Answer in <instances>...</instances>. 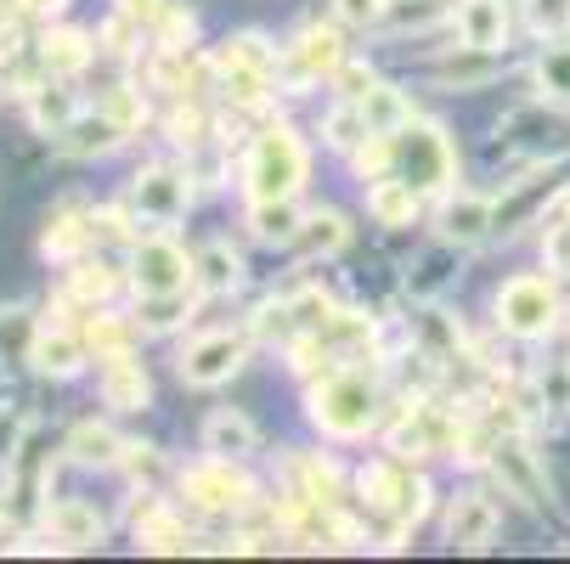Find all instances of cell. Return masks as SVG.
<instances>
[{
  "mask_svg": "<svg viewBox=\"0 0 570 564\" xmlns=\"http://www.w3.org/2000/svg\"><path fill=\"white\" fill-rule=\"evenodd\" d=\"M311 418L322 435H334V441H362L379 418V389L367 373L356 367H328L322 373V384L311 389Z\"/></svg>",
  "mask_w": 570,
  "mask_h": 564,
  "instance_id": "cell-1",
  "label": "cell"
},
{
  "mask_svg": "<svg viewBox=\"0 0 570 564\" xmlns=\"http://www.w3.org/2000/svg\"><path fill=\"white\" fill-rule=\"evenodd\" d=\"M390 176H401L419 192H452V176H458L452 141L435 125L406 119L401 130H390Z\"/></svg>",
  "mask_w": 570,
  "mask_h": 564,
  "instance_id": "cell-2",
  "label": "cell"
},
{
  "mask_svg": "<svg viewBox=\"0 0 570 564\" xmlns=\"http://www.w3.org/2000/svg\"><path fill=\"white\" fill-rule=\"evenodd\" d=\"M305 141L288 125H266L249 147V165H243V181H249V198H294L305 187Z\"/></svg>",
  "mask_w": 570,
  "mask_h": 564,
  "instance_id": "cell-3",
  "label": "cell"
},
{
  "mask_svg": "<svg viewBox=\"0 0 570 564\" xmlns=\"http://www.w3.org/2000/svg\"><path fill=\"white\" fill-rule=\"evenodd\" d=\"M362 497H367V508L390 514L395 531H406V525H419L424 508H430V479L413 474L406 463H367L362 468Z\"/></svg>",
  "mask_w": 570,
  "mask_h": 564,
  "instance_id": "cell-4",
  "label": "cell"
},
{
  "mask_svg": "<svg viewBox=\"0 0 570 564\" xmlns=\"http://www.w3.org/2000/svg\"><path fill=\"white\" fill-rule=\"evenodd\" d=\"M130 283L141 299H176L193 283V260L170 237H136L130 244Z\"/></svg>",
  "mask_w": 570,
  "mask_h": 564,
  "instance_id": "cell-5",
  "label": "cell"
},
{
  "mask_svg": "<svg viewBox=\"0 0 570 564\" xmlns=\"http://www.w3.org/2000/svg\"><path fill=\"white\" fill-rule=\"evenodd\" d=\"M498 321L514 339H548L559 328V294L548 277H514L498 294Z\"/></svg>",
  "mask_w": 570,
  "mask_h": 564,
  "instance_id": "cell-6",
  "label": "cell"
},
{
  "mask_svg": "<svg viewBox=\"0 0 570 564\" xmlns=\"http://www.w3.org/2000/svg\"><path fill=\"white\" fill-rule=\"evenodd\" d=\"M181 497H187V508H198V514H237V508L255 503V486L237 474L232 457H204V463H193V468L181 474Z\"/></svg>",
  "mask_w": 570,
  "mask_h": 564,
  "instance_id": "cell-7",
  "label": "cell"
},
{
  "mask_svg": "<svg viewBox=\"0 0 570 564\" xmlns=\"http://www.w3.org/2000/svg\"><path fill=\"white\" fill-rule=\"evenodd\" d=\"M498 136L509 147H525L537 165H553V158L570 152V113L564 108H548V102H531V108H514L498 125Z\"/></svg>",
  "mask_w": 570,
  "mask_h": 564,
  "instance_id": "cell-8",
  "label": "cell"
},
{
  "mask_svg": "<svg viewBox=\"0 0 570 564\" xmlns=\"http://www.w3.org/2000/svg\"><path fill=\"white\" fill-rule=\"evenodd\" d=\"M485 463L498 468V479H503V486H509V497H520V503H531V508L553 503V486H548V468L537 463V452H531V441H525L520 429L498 435V441H492V452H485Z\"/></svg>",
  "mask_w": 570,
  "mask_h": 564,
  "instance_id": "cell-9",
  "label": "cell"
},
{
  "mask_svg": "<svg viewBox=\"0 0 570 564\" xmlns=\"http://www.w3.org/2000/svg\"><path fill=\"white\" fill-rule=\"evenodd\" d=\"M243 362H249V334H204V339L187 345L181 378L193 389H220L226 378H237Z\"/></svg>",
  "mask_w": 570,
  "mask_h": 564,
  "instance_id": "cell-10",
  "label": "cell"
},
{
  "mask_svg": "<svg viewBox=\"0 0 570 564\" xmlns=\"http://www.w3.org/2000/svg\"><path fill=\"white\" fill-rule=\"evenodd\" d=\"M187 176L181 170H170V165H153V170H141L136 176V187H130V204H136V215H147V220H181L187 215Z\"/></svg>",
  "mask_w": 570,
  "mask_h": 564,
  "instance_id": "cell-11",
  "label": "cell"
},
{
  "mask_svg": "<svg viewBox=\"0 0 570 564\" xmlns=\"http://www.w3.org/2000/svg\"><path fill=\"white\" fill-rule=\"evenodd\" d=\"M458 441H463V429H458L446 413H435V407H406V418H401L395 435H390V446H395L401 457L446 452V446H458Z\"/></svg>",
  "mask_w": 570,
  "mask_h": 564,
  "instance_id": "cell-12",
  "label": "cell"
},
{
  "mask_svg": "<svg viewBox=\"0 0 570 564\" xmlns=\"http://www.w3.org/2000/svg\"><path fill=\"white\" fill-rule=\"evenodd\" d=\"M345 62V40L340 29H305L288 46V79L294 86H316V79H334V68Z\"/></svg>",
  "mask_w": 570,
  "mask_h": 564,
  "instance_id": "cell-13",
  "label": "cell"
},
{
  "mask_svg": "<svg viewBox=\"0 0 570 564\" xmlns=\"http://www.w3.org/2000/svg\"><path fill=\"white\" fill-rule=\"evenodd\" d=\"M29 362L46 378H68V373H79V362H86V334L62 328V321H40L35 339H29Z\"/></svg>",
  "mask_w": 570,
  "mask_h": 564,
  "instance_id": "cell-14",
  "label": "cell"
},
{
  "mask_svg": "<svg viewBox=\"0 0 570 564\" xmlns=\"http://www.w3.org/2000/svg\"><path fill=\"white\" fill-rule=\"evenodd\" d=\"M498 231V204L480 192H446L441 204V237L446 244H480V237Z\"/></svg>",
  "mask_w": 570,
  "mask_h": 564,
  "instance_id": "cell-15",
  "label": "cell"
},
{
  "mask_svg": "<svg viewBox=\"0 0 570 564\" xmlns=\"http://www.w3.org/2000/svg\"><path fill=\"white\" fill-rule=\"evenodd\" d=\"M452 23H458V40L474 46V51L509 46V7H503V0H458Z\"/></svg>",
  "mask_w": 570,
  "mask_h": 564,
  "instance_id": "cell-16",
  "label": "cell"
},
{
  "mask_svg": "<svg viewBox=\"0 0 570 564\" xmlns=\"http://www.w3.org/2000/svg\"><path fill=\"white\" fill-rule=\"evenodd\" d=\"M492 536H498V503L480 497V492H463L452 503V514H446V542L463 547V553H474V547H485Z\"/></svg>",
  "mask_w": 570,
  "mask_h": 564,
  "instance_id": "cell-17",
  "label": "cell"
},
{
  "mask_svg": "<svg viewBox=\"0 0 570 564\" xmlns=\"http://www.w3.org/2000/svg\"><path fill=\"white\" fill-rule=\"evenodd\" d=\"M147 395H153V384H147V373H141V362L130 350L102 356V400L114 413H141Z\"/></svg>",
  "mask_w": 570,
  "mask_h": 564,
  "instance_id": "cell-18",
  "label": "cell"
},
{
  "mask_svg": "<svg viewBox=\"0 0 570 564\" xmlns=\"http://www.w3.org/2000/svg\"><path fill=\"white\" fill-rule=\"evenodd\" d=\"M215 73H220V91L237 102V108H266L272 97V68L249 62V57H232V51H215Z\"/></svg>",
  "mask_w": 570,
  "mask_h": 564,
  "instance_id": "cell-19",
  "label": "cell"
},
{
  "mask_svg": "<svg viewBox=\"0 0 570 564\" xmlns=\"http://www.w3.org/2000/svg\"><path fill=\"white\" fill-rule=\"evenodd\" d=\"M46 531H51V542H62V547H97V542L108 536L102 514H97L91 503H73V497L46 508Z\"/></svg>",
  "mask_w": 570,
  "mask_h": 564,
  "instance_id": "cell-20",
  "label": "cell"
},
{
  "mask_svg": "<svg viewBox=\"0 0 570 564\" xmlns=\"http://www.w3.org/2000/svg\"><path fill=\"white\" fill-rule=\"evenodd\" d=\"M130 525H136V542H141L147 553H187V547H193V536H187V525L176 520L170 503H141Z\"/></svg>",
  "mask_w": 570,
  "mask_h": 564,
  "instance_id": "cell-21",
  "label": "cell"
},
{
  "mask_svg": "<svg viewBox=\"0 0 570 564\" xmlns=\"http://www.w3.org/2000/svg\"><path fill=\"white\" fill-rule=\"evenodd\" d=\"M255 418L249 413H232V407H220V413H209V424H204V452L209 457H249L255 452Z\"/></svg>",
  "mask_w": 570,
  "mask_h": 564,
  "instance_id": "cell-22",
  "label": "cell"
},
{
  "mask_svg": "<svg viewBox=\"0 0 570 564\" xmlns=\"http://www.w3.org/2000/svg\"><path fill=\"white\" fill-rule=\"evenodd\" d=\"M419 204H424V192L406 187L401 176H379V181L367 187V209H373L379 226H413V220H419Z\"/></svg>",
  "mask_w": 570,
  "mask_h": 564,
  "instance_id": "cell-23",
  "label": "cell"
},
{
  "mask_svg": "<svg viewBox=\"0 0 570 564\" xmlns=\"http://www.w3.org/2000/svg\"><path fill=\"white\" fill-rule=\"evenodd\" d=\"M294 244H299L311 260H334V255L351 244V220H345L340 209H316V215L299 220V237H294Z\"/></svg>",
  "mask_w": 570,
  "mask_h": 564,
  "instance_id": "cell-24",
  "label": "cell"
},
{
  "mask_svg": "<svg viewBox=\"0 0 570 564\" xmlns=\"http://www.w3.org/2000/svg\"><path fill=\"white\" fill-rule=\"evenodd\" d=\"M299 209H294V198H255L249 204V231L261 237V244H294L299 237Z\"/></svg>",
  "mask_w": 570,
  "mask_h": 564,
  "instance_id": "cell-25",
  "label": "cell"
},
{
  "mask_svg": "<svg viewBox=\"0 0 570 564\" xmlns=\"http://www.w3.org/2000/svg\"><path fill=\"white\" fill-rule=\"evenodd\" d=\"M362 119H367L373 136H390V130H401L406 119H413V102H406L401 86H384V79H373L367 97H362Z\"/></svg>",
  "mask_w": 570,
  "mask_h": 564,
  "instance_id": "cell-26",
  "label": "cell"
},
{
  "mask_svg": "<svg viewBox=\"0 0 570 564\" xmlns=\"http://www.w3.org/2000/svg\"><path fill=\"white\" fill-rule=\"evenodd\" d=\"M452 18V0H384V12H379V29L390 34H406V29H430Z\"/></svg>",
  "mask_w": 570,
  "mask_h": 564,
  "instance_id": "cell-27",
  "label": "cell"
},
{
  "mask_svg": "<svg viewBox=\"0 0 570 564\" xmlns=\"http://www.w3.org/2000/svg\"><path fill=\"white\" fill-rule=\"evenodd\" d=\"M193 283H198L204 294H232V288L243 283V260H237L226 244H209V249L193 260Z\"/></svg>",
  "mask_w": 570,
  "mask_h": 564,
  "instance_id": "cell-28",
  "label": "cell"
},
{
  "mask_svg": "<svg viewBox=\"0 0 570 564\" xmlns=\"http://www.w3.org/2000/svg\"><path fill=\"white\" fill-rule=\"evenodd\" d=\"M68 457H73V463H97V468H108V463L125 457V441H119L108 424H79V429L68 435Z\"/></svg>",
  "mask_w": 570,
  "mask_h": 564,
  "instance_id": "cell-29",
  "label": "cell"
},
{
  "mask_svg": "<svg viewBox=\"0 0 570 564\" xmlns=\"http://www.w3.org/2000/svg\"><path fill=\"white\" fill-rule=\"evenodd\" d=\"M40 62H46V73H79L91 62V40L79 29H51L40 40Z\"/></svg>",
  "mask_w": 570,
  "mask_h": 564,
  "instance_id": "cell-30",
  "label": "cell"
},
{
  "mask_svg": "<svg viewBox=\"0 0 570 564\" xmlns=\"http://www.w3.org/2000/svg\"><path fill=\"white\" fill-rule=\"evenodd\" d=\"M29 119H35V130H40V136H62V130L79 119V108H73V97H68V91L40 86V91H29Z\"/></svg>",
  "mask_w": 570,
  "mask_h": 564,
  "instance_id": "cell-31",
  "label": "cell"
},
{
  "mask_svg": "<svg viewBox=\"0 0 570 564\" xmlns=\"http://www.w3.org/2000/svg\"><path fill=\"white\" fill-rule=\"evenodd\" d=\"M86 244H91V215L86 220H79V215H57L46 226V237H40V255L46 260H73Z\"/></svg>",
  "mask_w": 570,
  "mask_h": 564,
  "instance_id": "cell-32",
  "label": "cell"
},
{
  "mask_svg": "<svg viewBox=\"0 0 570 564\" xmlns=\"http://www.w3.org/2000/svg\"><path fill=\"white\" fill-rule=\"evenodd\" d=\"M463 51H469L463 62L452 57V62H441V68H435V79H441L446 91H469V86H485V79L498 73V51H474V46H463Z\"/></svg>",
  "mask_w": 570,
  "mask_h": 564,
  "instance_id": "cell-33",
  "label": "cell"
},
{
  "mask_svg": "<svg viewBox=\"0 0 570 564\" xmlns=\"http://www.w3.org/2000/svg\"><path fill=\"white\" fill-rule=\"evenodd\" d=\"M62 136H68V141H62L68 152L91 158V152H108V147H119V136H125V130H119V125H114L108 113H97V119H73V125H68Z\"/></svg>",
  "mask_w": 570,
  "mask_h": 564,
  "instance_id": "cell-34",
  "label": "cell"
},
{
  "mask_svg": "<svg viewBox=\"0 0 570 564\" xmlns=\"http://www.w3.org/2000/svg\"><path fill=\"white\" fill-rule=\"evenodd\" d=\"M322 136H328L340 152H356L373 130H367V119H362V102H340L334 113H328V125H322Z\"/></svg>",
  "mask_w": 570,
  "mask_h": 564,
  "instance_id": "cell-35",
  "label": "cell"
},
{
  "mask_svg": "<svg viewBox=\"0 0 570 564\" xmlns=\"http://www.w3.org/2000/svg\"><path fill=\"white\" fill-rule=\"evenodd\" d=\"M86 350H97V362L102 356H119V350H130V328L119 316H108V310H91V321H86Z\"/></svg>",
  "mask_w": 570,
  "mask_h": 564,
  "instance_id": "cell-36",
  "label": "cell"
},
{
  "mask_svg": "<svg viewBox=\"0 0 570 564\" xmlns=\"http://www.w3.org/2000/svg\"><path fill=\"white\" fill-rule=\"evenodd\" d=\"M114 288H119V277L108 271V266H79L73 271V283H68V299H79V305H108L114 299Z\"/></svg>",
  "mask_w": 570,
  "mask_h": 564,
  "instance_id": "cell-37",
  "label": "cell"
},
{
  "mask_svg": "<svg viewBox=\"0 0 570 564\" xmlns=\"http://www.w3.org/2000/svg\"><path fill=\"white\" fill-rule=\"evenodd\" d=\"M193 12L181 7V0H170L165 12H158V23H153V40H158V51H187V40H193Z\"/></svg>",
  "mask_w": 570,
  "mask_h": 564,
  "instance_id": "cell-38",
  "label": "cell"
},
{
  "mask_svg": "<svg viewBox=\"0 0 570 564\" xmlns=\"http://www.w3.org/2000/svg\"><path fill=\"white\" fill-rule=\"evenodd\" d=\"M255 339H299V321H294V305L288 299H272V305H261L255 310Z\"/></svg>",
  "mask_w": 570,
  "mask_h": 564,
  "instance_id": "cell-39",
  "label": "cell"
},
{
  "mask_svg": "<svg viewBox=\"0 0 570 564\" xmlns=\"http://www.w3.org/2000/svg\"><path fill=\"white\" fill-rule=\"evenodd\" d=\"M294 305V321H299V334H322L334 321V299L322 294V288H305V294H294L288 299Z\"/></svg>",
  "mask_w": 570,
  "mask_h": 564,
  "instance_id": "cell-40",
  "label": "cell"
},
{
  "mask_svg": "<svg viewBox=\"0 0 570 564\" xmlns=\"http://www.w3.org/2000/svg\"><path fill=\"white\" fill-rule=\"evenodd\" d=\"M537 79H542V91L570 102V46H548L542 62H537Z\"/></svg>",
  "mask_w": 570,
  "mask_h": 564,
  "instance_id": "cell-41",
  "label": "cell"
},
{
  "mask_svg": "<svg viewBox=\"0 0 570 564\" xmlns=\"http://www.w3.org/2000/svg\"><path fill=\"white\" fill-rule=\"evenodd\" d=\"M102 113L130 136V130H141V119H147V108H141V91H130V86H119V91H108V102H102Z\"/></svg>",
  "mask_w": 570,
  "mask_h": 564,
  "instance_id": "cell-42",
  "label": "cell"
},
{
  "mask_svg": "<svg viewBox=\"0 0 570 564\" xmlns=\"http://www.w3.org/2000/svg\"><path fill=\"white\" fill-rule=\"evenodd\" d=\"M525 18L537 34H564L570 29V0H525Z\"/></svg>",
  "mask_w": 570,
  "mask_h": 564,
  "instance_id": "cell-43",
  "label": "cell"
},
{
  "mask_svg": "<svg viewBox=\"0 0 570 564\" xmlns=\"http://www.w3.org/2000/svg\"><path fill=\"white\" fill-rule=\"evenodd\" d=\"M542 260L553 271H570V209L559 220H548V237H542Z\"/></svg>",
  "mask_w": 570,
  "mask_h": 564,
  "instance_id": "cell-44",
  "label": "cell"
},
{
  "mask_svg": "<svg viewBox=\"0 0 570 564\" xmlns=\"http://www.w3.org/2000/svg\"><path fill=\"white\" fill-rule=\"evenodd\" d=\"M356 170H362L367 181L390 176V136H367V141L356 147Z\"/></svg>",
  "mask_w": 570,
  "mask_h": 564,
  "instance_id": "cell-45",
  "label": "cell"
},
{
  "mask_svg": "<svg viewBox=\"0 0 570 564\" xmlns=\"http://www.w3.org/2000/svg\"><path fill=\"white\" fill-rule=\"evenodd\" d=\"M91 237H108V244H136L125 209H97V215H91Z\"/></svg>",
  "mask_w": 570,
  "mask_h": 564,
  "instance_id": "cell-46",
  "label": "cell"
},
{
  "mask_svg": "<svg viewBox=\"0 0 570 564\" xmlns=\"http://www.w3.org/2000/svg\"><path fill=\"white\" fill-rule=\"evenodd\" d=\"M367 86H373V73H367L362 62H340V68H334V91H340L345 102H362Z\"/></svg>",
  "mask_w": 570,
  "mask_h": 564,
  "instance_id": "cell-47",
  "label": "cell"
},
{
  "mask_svg": "<svg viewBox=\"0 0 570 564\" xmlns=\"http://www.w3.org/2000/svg\"><path fill=\"white\" fill-rule=\"evenodd\" d=\"M379 12H384V0H334V18H340V23H351V29L379 23Z\"/></svg>",
  "mask_w": 570,
  "mask_h": 564,
  "instance_id": "cell-48",
  "label": "cell"
},
{
  "mask_svg": "<svg viewBox=\"0 0 570 564\" xmlns=\"http://www.w3.org/2000/svg\"><path fill=\"white\" fill-rule=\"evenodd\" d=\"M170 7V0H119V12L136 23V29H153L158 23V12H165Z\"/></svg>",
  "mask_w": 570,
  "mask_h": 564,
  "instance_id": "cell-49",
  "label": "cell"
},
{
  "mask_svg": "<svg viewBox=\"0 0 570 564\" xmlns=\"http://www.w3.org/2000/svg\"><path fill=\"white\" fill-rule=\"evenodd\" d=\"M170 130H176V141H198V130H204V125H198V113H176V119H170Z\"/></svg>",
  "mask_w": 570,
  "mask_h": 564,
  "instance_id": "cell-50",
  "label": "cell"
},
{
  "mask_svg": "<svg viewBox=\"0 0 570 564\" xmlns=\"http://www.w3.org/2000/svg\"><path fill=\"white\" fill-rule=\"evenodd\" d=\"M18 7L29 12V18H51V12H62L68 0H18Z\"/></svg>",
  "mask_w": 570,
  "mask_h": 564,
  "instance_id": "cell-51",
  "label": "cell"
},
{
  "mask_svg": "<svg viewBox=\"0 0 570 564\" xmlns=\"http://www.w3.org/2000/svg\"><path fill=\"white\" fill-rule=\"evenodd\" d=\"M0 536H7V525H0Z\"/></svg>",
  "mask_w": 570,
  "mask_h": 564,
  "instance_id": "cell-52",
  "label": "cell"
}]
</instances>
